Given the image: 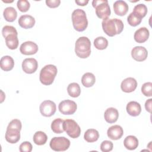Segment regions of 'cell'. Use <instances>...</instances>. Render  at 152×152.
I'll use <instances>...</instances> for the list:
<instances>
[{"mask_svg": "<svg viewBox=\"0 0 152 152\" xmlns=\"http://www.w3.org/2000/svg\"><path fill=\"white\" fill-rule=\"evenodd\" d=\"M103 31L109 36L113 37L120 34L124 29V23L118 18H106L102 21Z\"/></svg>", "mask_w": 152, "mask_h": 152, "instance_id": "cell-1", "label": "cell"}, {"mask_svg": "<svg viewBox=\"0 0 152 152\" xmlns=\"http://www.w3.org/2000/svg\"><path fill=\"white\" fill-rule=\"evenodd\" d=\"M75 52L80 58H87L91 53V42L85 36L79 37L75 44Z\"/></svg>", "mask_w": 152, "mask_h": 152, "instance_id": "cell-2", "label": "cell"}, {"mask_svg": "<svg viewBox=\"0 0 152 152\" xmlns=\"http://www.w3.org/2000/svg\"><path fill=\"white\" fill-rule=\"evenodd\" d=\"M73 27L78 31L85 30L88 26V20L85 11L81 9L75 10L72 13Z\"/></svg>", "mask_w": 152, "mask_h": 152, "instance_id": "cell-3", "label": "cell"}, {"mask_svg": "<svg viewBox=\"0 0 152 152\" xmlns=\"http://www.w3.org/2000/svg\"><path fill=\"white\" fill-rule=\"evenodd\" d=\"M58 69L56 66L49 64L45 65L40 71L39 79L42 84L49 86L53 83L57 74Z\"/></svg>", "mask_w": 152, "mask_h": 152, "instance_id": "cell-4", "label": "cell"}, {"mask_svg": "<svg viewBox=\"0 0 152 152\" xmlns=\"http://www.w3.org/2000/svg\"><path fill=\"white\" fill-rule=\"evenodd\" d=\"M92 5L99 18L104 20L110 15V8L107 0H94L92 2Z\"/></svg>", "mask_w": 152, "mask_h": 152, "instance_id": "cell-5", "label": "cell"}, {"mask_svg": "<svg viewBox=\"0 0 152 152\" xmlns=\"http://www.w3.org/2000/svg\"><path fill=\"white\" fill-rule=\"evenodd\" d=\"M63 127L68 136L72 138H78L81 134V128L73 119H66L64 121Z\"/></svg>", "mask_w": 152, "mask_h": 152, "instance_id": "cell-6", "label": "cell"}, {"mask_svg": "<svg viewBox=\"0 0 152 152\" xmlns=\"http://www.w3.org/2000/svg\"><path fill=\"white\" fill-rule=\"evenodd\" d=\"M49 145L55 151H64L69 147L70 141L64 137H55L50 140Z\"/></svg>", "mask_w": 152, "mask_h": 152, "instance_id": "cell-7", "label": "cell"}, {"mask_svg": "<svg viewBox=\"0 0 152 152\" xmlns=\"http://www.w3.org/2000/svg\"><path fill=\"white\" fill-rule=\"evenodd\" d=\"M77 108L76 103L71 100H65L60 102L58 106L59 112L63 115H72L74 114Z\"/></svg>", "mask_w": 152, "mask_h": 152, "instance_id": "cell-8", "label": "cell"}, {"mask_svg": "<svg viewBox=\"0 0 152 152\" xmlns=\"http://www.w3.org/2000/svg\"><path fill=\"white\" fill-rule=\"evenodd\" d=\"M40 113L45 117H50L54 115L56 112V104L51 100L43 101L40 105Z\"/></svg>", "mask_w": 152, "mask_h": 152, "instance_id": "cell-9", "label": "cell"}, {"mask_svg": "<svg viewBox=\"0 0 152 152\" xmlns=\"http://www.w3.org/2000/svg\"><path fill=\"white\" fill-rule=\"evenodd\" d=\"M20 50V52L23 55H34L38 51V46L33 42L27 41L21 45Z\"/></svg>", "mask_w": 152, "mask_h": 152, "instance_id": "cell-10", "label": "cell"}, {"mask_svg": "<svg viewBox=\"0 0 152 152\" xmlns=\"http://www.w3.org/2000/svg\"><path fill=\"white\" fill-rule=\"evenodd\" d=\"M148 55L147 50L143 46H135L131 50V56L134 59L138 62L145 61Z\"/></svg>", "mask_w": 152, "mask_h": 152, "instance_id": "cell-11", "label": "cell"}, {"mask_svg": "<svg viewBox=\"0 0 152 152\" xmlns=\"http://www.w3.org/2000/svg\"><path fill=\"white\" fill-rule=\"evenodd\" d=\"M38 63L34 58H26L22 62V69L27 74H33L37 69Z\"/></svg>", "mask_w": 152, "mask_h": 152, "instance_id": "cell-12", "label": "cell"}, {"mask_svg": "<svg viewBox=\"0 0 152 152\" xmlns=\"http://www.w3.org/2000/svg\"><path fill=\"white\" fill-rule=\"evenodd\" d=\"M137 87L136 80L132 77H128L124 79L121 84V90L125 93H131L134 91Z\"/></svg>", "mask_w": 152, "mask_h": 152, "instance_id": "cell-13", "label": "cell"}, {"mask_svg": "<svg viewBox=\"0 0 152 152\" xmlns=\"http://www.w3.org/2000/svg\"><path fill=\"white\" fill-rule=\"evenodd\" d=\"M124 134L122 128L118 125H115L110 126L107 131L108 137L113 140H117L120 139Z\"/></svg>", "mask_w": 152, "mask_h": 152, "instance_id": "cell-14", "label": "cell"}, {"mask_svg": "<svg viewBox=\"0 0 152 152\" xmlns=\"http://www.w3.org/2000/svg\"><path fill=\"white\" fill-rule=\"evenodd\" d=\"M18 24L23 28L28 29L32 28L35 24V19L30 15H23L18 19Z\"/></svg>", "mask_w": 152, "mask_h": 152, "instance_id": "cell-15", "label": "cell"}, {"mask_svg": "<svg viewBox=\"0 0 152 152\" xmlns=\"http://www.w3.org/2000/svg\"><path fill=\"white\" fill-rule=\"evenodd\" d=\"M128 5L124 1H116L113 4L114 12L118 15H125L128 11Z\"/></svg>", "mask_w": 152, "mask_h": 152, "instance_id": "cell-16", "label": "cell"}, {"mask_svg": "<svg viewBox=\"0 0 152 152\" xmlns=\"http://www.w3.org/2000/svg\"><path fill=\"white\" fill-rule=\"evenodd\" d=\"M149 35V31L146 27H141L136 30L134 33V38L135 42L140 43H142L148 40Z\"/></svg>", "mask_w": 152, "mask_h": 152, "instance_id": "cell-17", "label": "cell"}, {"mask_svg": "<svg viewBox=\"0 0 152 152\" xmlns=\"http://www.w3.org/2000/svg\"><path fill=\"white\" fill-rule=\"evenodd\" d=\"M20 139V131L15 129H7L5 133V140L11 144L17 142Z\"/></svg>", "mask_w": 152, "mask_h": 152, "instance_id": "cell-18", "label": "cell"}, {"mask_svg": "<svg viewBox=\"0 0 152 152\" xmlns=\"http://www.w3.org/2000/svg\"><path fill=\"white\" fill-rule=\"evenodd\" d=\"M119 117V113L116 109L114 107L107 108L104 113V118L105 121L109 123L112 124L118 120Z\"/></svg>", "mask_w": 152, "mask_h": 152, "instance_id": "cell-19", "label": "cell"}, {"mask_svg": "<svg viewBox=\"0 0 152 152\" xmlns=\"http://www.w3.org/2000/svg\"><path fill=\"white\" fill-rule=\"evenodd\" d=\"M126 109L128 113L132 116H137L141 112L140 104L135 101L129 102L126 105Z\"/></svg>", "mask_w": 152, "mask_h": 152, "instance_id": "cell-20", "label": "cell"}, {"mask_svg": "<svg viewBox=\"0 0 152 152\" xmlns=\"http://www.w3.org/2000/svg\"><path fill=\"white\" fill-rule=\"evenodd\" d=\"M1 68L5 71H11L14 66V61L10 56H4L0 61Z\"/></svg>", "mask_w": 152, "mask_h": 152, "instance_id": "cell-21", "label": "cell"}, {"mask_svg": "<svg viewBox=\"0 0 152 152\" xmlns=\"http://www.w3.org/2000/svg\"><path fill=\"white\" fill-rule=\"evenodd\" d=\"M124 145L126 149L134 150L138 147V140L137 138L134 135H128L125 138Z\"/></svg>", "mask_w": 152, "mask_h": 152, "instance_id": "cell-22", "label": "cell"}, {"mask_svg": "<svg viewBox=\"0 0 152 152\" xmlns=\"http://www.w3.org/2000/svg\"><path fill=\"white\" fill-rule=\"evenodd\" d=\"M3 15L6 21L8 22H13L17 18V12L14 8L9 7L4 10Z\"/></svg>", "mask_w": 152, "mask_h": 152, "instance_id": "cell-23", "label": "cell"}, {"mask_svg": "<svg viewBox=\"0 0 152 152\" xmlns=\"http://www.w3.org/2000/svg\"><path fill=\"white\" fill-rule=\"evenodd\" d=\"M99 132L95 129H87L84 135V140L88 142H95L99 139Z\"/></svg>", "mask_w": 152, "mask_h": 152, "instance_id": "cell-24", "label": "cell"}, {"mask_svg": "<svg viewBox=\"0 0 152 152\" xmlns=\"http://www.w3.org/2000/svg\"><path fill=\"white\" fill-rule=\"evenodd\" d=\"M96 78L93 74L91 72L85 73L81 78V83L86 87H90L94 85Z\"/></svg>", "mask_w": 152, "mask_h": 152, "instance_id": "cell-25", "label": "cell"}, {"mask_svg": "<svg viewBox=\"0 0 152 152\" xmlns=\"http://www.w3.org/2000/svg\"><path fill=\"white\" fill-rule=\"evenodd\" d=\"M33 140L36 145H42L46 142L48 140V136L43 131H37L33 135Z\"/></svg>", "mask_w": 152, "mask_h": 152, "instance_id": "cell-26", "label": "cell"}, {"mask_svg": "<svg viewBox=\"0 0 152 152\" xmlns=\"http://www.w3.org/2000/svg\"><path fill=\"white\" fill-rule=\"evenodd\" d=\"M132 12L138 18L142 19L147 13V8L144 4H140L134 7Z\"/></svg>", "mask_w": 152, "mask_h": 152, "instance_id": "cell-27", "label": "cell"}, {"mask_svg": "<svg viewBox=\"0 0 152 152\" xmlns=\"http://www.w3.org/2000/svg\"><path fill=\"white\" fill-rule=\"evenodd\" d=\"M5 39V43L7 46L12 50L15 49L18 46V39L17 35L16 34H10Z\"/></svg>", "mask_w": 152, "mask_h": 152, "instance_id": "cell-28", "label": "cell"}, {"mask_svg": "<svg viewBox=\"0 0 152 152\" xmlns=\"http://www.w3.org/2000/svg\"><path fill=\"white\" fill-rule=\"evenodd\" d=\"M67 91L71 97H77L80 95L81 88L78 83H72L68 86Z\"/></svg>", "mask_w": 152, "mask_h": 152, "instance_id": "cell-29", "label": "cell"}, {"mask_svg": "<svg viewBox=\"0 0 152 152\" xmlns=\"http://www.w3.org/2000/svg\"><path fill=\"white\" fill-rule=\"evenodd\" d=\"M64 120L61 118H57L53 120L51 124V129L55 134H61L64 131L63 124Z\"/></svg>", "mask_w": 152, "mask_h": 152, "instance_id": "cell-30", "label": "cell"}, {"mask_svg": "<svg viewBox=\"0 0 152 152\" xmlns=\"http://www.w3.org/2000/svg\"><path fill=\"white\" fill-rule=\"evenodd\" d=\"M94 46L99 50H103L107 47L108 41L103 36L97 37L94 40Z\"/></svg>", "mask_w": 152, "mask_h": 152, "instance_id": "cell-31", "label": "cell"}, {"mask_svg": "<svg viewBox=\"0 0 152 152\" xmlns=\"http://www.w3.org/2000/svg\"><path fill=\"white\" fill-rule=\"evenodd\" d=\"M2 34L4 38H6L10 34H16L18 35L17 30L15 28L11 26H5L2 30Z\"/></svg>", "mask_w": 152, "mask_h": 152, "instance_id": "cell-32", "label": "cell"}, {"mask_svg": "<svg viewBox=\"0 0 152 152\" xmlns=\"http://www.w3.org/2000/svg\"><path fill=\"white\" fill-rule=\"evenodd\" d=\"M142 19L138 18L136 15H135L132 12H131L128 17H127V21L128 24L133 27H135L139 25L141 22Z\"/></svg>", "mask_w": 152, "mask_h": 152, "instance_id": "cell-33", "label": "cell"}, {"mask_svg": "<svg viewBox=\"0 0 152 152\" xmlns=\"http://www.w3.org/2000/svg\"><path fill=\"white\" fill-rule=\"evenodd\" d=\"M142 93L147 97H151L152 96V83L147 82L144 83L141 87Z\"/></svg>", "mask_w": 152, "mask_h": 152, "instance_id": "cell-34", "label": "cell"}, {"mask_svg": "<svg viewBox=\"0 0 152 152\" xmlns=\"http://www.w3.org/2000/svg\"><path fill=\"white\" fill-rule=\"evenodd\" d=\"M17 6L21 12H25L29 10L30 5L29 2L27 0H19L17 1Z\"/></svg>", "mask_w": 152, "mask_h": 152, "instance_id": "cell-35", "label": "cell"}, {"mask_svg": "<svg viewBox=\"0 0 152 152\" xmlns=\"http://www.w3.org/2000/svg\"><path fill=\"white\" fill-rule=\"evenodd\" d=\"M113 143L110 141L105 140L103 141L100 145V150L103 152L110 151L113 149Z\"/></svg>", "mask_w": 152, "mask_h": 152, "instance_id": "cell-36", "label": "cell"}, {"mask_svg": "<svg viewBox=\"0 0 152 152\" xmlns=\"http://www.w3.org/2000/svg\"><path fill=\"white\" fill-rule=\"evenodd\" d=\"M22 127L21 122L19 119H14L12 120L8 124L7 126V129H18L21 131Z\"/></svg>", "mask_w": 152, "mask_h": 152, "instance_id": "cell-37", "label": "cell"}, {"mask_svg": "<svg viewBox=\"0 0 152 152\" xmlns=\"http://www.w3.org/2000/svg\"><path fill=\"white\" fill-rule=\"evenodd\" d=\"M32 148L33 146L28 141H24L22 142L19 147V150L20 152H31Z\"/></svg>", "mask_w": 152, "mask_h": 152, "instance_id": "cell-38", "label": "cell"}, {"mask_svg": "<svg viewBox=\"0 0 152 152\" xmlns=\"http://www.w3.org/2000/svg\"><path fill=\"white\" fill-rule=\"evenodd\" d=\"M61 3L60 0H46V4L47 6L50 8H56L58 7Z\"/></svg>", "mask_w": 152, "mask_h": 152, "instance_id": "cell-39", "label": "cell"}, {"mask_svg": "<svg viewBox=\"0 0 152 152\" xmlns=\"http://www.w3.org/2000/svg\"><path fill=\"white\" fill-rule=\"evenodd\" d=\"M151 103H152V99H148L145 103V108L147 112L151 113Z\"/></svg>", "mask_w": 152, "mask_h": 152, "instance_id": "cell-40", "label": "cell"}, {"mask_svg": "<svg viewBox=\"0 0 152 152\" xmlns=\"http://www.w3.org/2000/svg\"><path fill=\"white\" fill-rule=\"evenodd\" d=\"M75 3L80 6H85L88 3V0H75Z\"/></svg>", "mask_w": 152, "mask_h": 152, "instance_id": "cell-41", "label": "cell"}]
</instances>
